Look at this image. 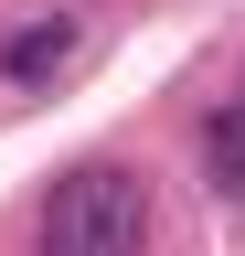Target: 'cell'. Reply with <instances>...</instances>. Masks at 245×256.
<instances>
[{
	"label": "cell",
	"instance_id": "1",
	"mask_svg": "<svg viewBox=\"0 0 245 256\" xmlns=\"http://www.w3.org/2000/svg\"><path fill=\"white\" fill-rule=\"evenodd\" d=\"M149 246V182L117 160H75L43 192V256H139Z\"/></svg>",
	"mask_w": 245,
	"mask_h": 256
},
{
	"label": "cell",
	"instance_id": "2",
	"mask_svg": "<svg viewBox=\"0 0 245 256\" xmlns=\"http://www.w3.org/2000/svg\"><path fill=\"white\" fill-rule=\"evenodd\" d=\"M213 192H235V203H245V96L213 118Z\"/></svg>",
	"mask_w": 245,
	"mask_h": 256
},
{
	"label": "cell",
	"instance_id": "3",
	"mask_svg": "<svg viewBox=\"0 0 245 256\" xmlns=\"http://www.w3.org/2000/svg\"><path fill=\"white\" fill-rule=\"evenodd\" d=\"M64 54H75V32L43 22V32H21V43H11V75H43V64H64Z\"/></svg>",
	"mask_w": 245,
	"mask_h": 256
}]
</instances>
